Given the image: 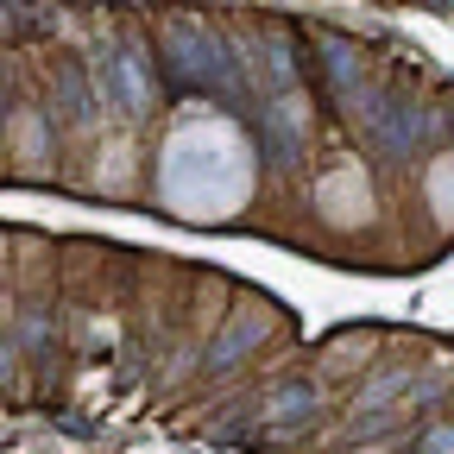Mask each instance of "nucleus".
Returning a JSON list of instances; mask_svg holds the SVG:
<instances>
[{"mask_svg": "<svg viewBox=\"0 0 454 454\" xmlns=\"http://www.w3.org/2000/svg\"><path fill=\"white\" fill-rule=\"evenodd\" d=\"M158 177H164V202L184 221H227L253 196V145L227 121L177 127L164 145Z\"/></svg>", "mask_w": 454, "mask_h": 454, "instance_id": "f257e3e1", "label": "nucleus"}, {"mask_svg": "<svg viewBox=\"0 0 454 454\" xmlns=\"http://www.w3.org/2000/svg\"><path fill=\"white\" fill-rule=\"evenodd\" d=\"M429 196H435V215L454 221V158H442V164L429 170Z\"/></svg>", "mask_w": 454, "mask_h": 454, "instance_id": "f03ea898", "label": "nucleus"}]
</instances>
